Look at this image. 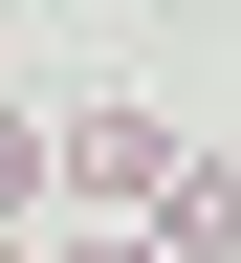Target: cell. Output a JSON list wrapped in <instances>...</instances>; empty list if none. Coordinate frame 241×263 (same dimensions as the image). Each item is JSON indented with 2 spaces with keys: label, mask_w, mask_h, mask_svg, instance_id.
Masks as SVG:
<instances>
[{
  "label": "cell",
  "mask_w": 241,
  "mask_h": 263,
  "mask_svg": "<svg viewBox=\"0 0 241 263\" xmlns=\"http://www.w3.org/2000/svg\"><path fill=\"white\" fill-rule=\"evenodd\" d=\"M22 197H132V219H154V197H176V132L154 110H66L44 154H22Z\"/></svg>",
  "instance_id": "1"
},
{
  "label": "cell",
  "mask_w": 241,
  "mask_h": 263,
  "mask_svg": "<svg viewBox=\"0 0 241 263\" xmlns=\"http://www.w3.org/2000/svg\"><path fill=\"white\" fill-rule=\"evenodd\" d=\"M154 241H176V263H241V154H176V197H154Z\"/></svg>",
  "instance_id": "2"
},
{
  "label": "cell",
  "mask_w": 241,
  "mask_h": 263,
  "mask_svg": "<svg viewBox=\"0 0 241 263\" xmlns=\"http://www.w3.org/2000/svg\"><path fill=\"white\" fill-rule=\"evenodd\" d=\"M44 263H176V241H154V219H132V241H44Z\"/></svg>",
  "instance_id": "3"
}]
</instances>
